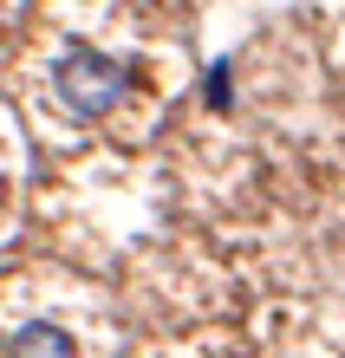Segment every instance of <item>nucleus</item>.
<instances>
[{
  "label": "nucleus",
  "mask_w": 345,
  "mask_h": 358,
  "mask_svg": "<svg viewBox=\"0 0 345 358\" xmlns=\"http://www.w3.org/2000/svg\"><path fill=\"white\" fill-rule=\"evenodd\" d=\"M124 92H131V72H124L118 59H104V52H92V46H72L66 59H59V98H66L78 117L118 111Z\"/></svg>",
  "instance_id": "obj_1"
},
{
  "label": "nucleus",
  "mask_w": 345,
  "mask_h": 358,
  "mask_svg": "<svg viewBox=\"0 0 345 358\" xmlns=\"http://www.w3.org/2000/svg\"><path fill=\"white\" fill-rule=\"evenodd\" d=\"M7 358H78V345H72L59 326L39 320V326H20L13 339H7Z\"/></svg>",
  "instance_id": "obj_2"
},
{
  "label": "nucleus",
  "mask_w": 345,
  "mask_h": 358,
  "mask_svg": "<svg viewBox=\"0 0 345 358\" xmlns=\"http://www.w3.org/2000/svg\"><path fill=\"white\" fill-rule=\"evenodd\" d=\"M202 92H209V104H215V111H222V104L234 98V92H228V66H209V85H202Z\"/></svg>",
  "instance_id": "obj_3"
}]
</instances>
